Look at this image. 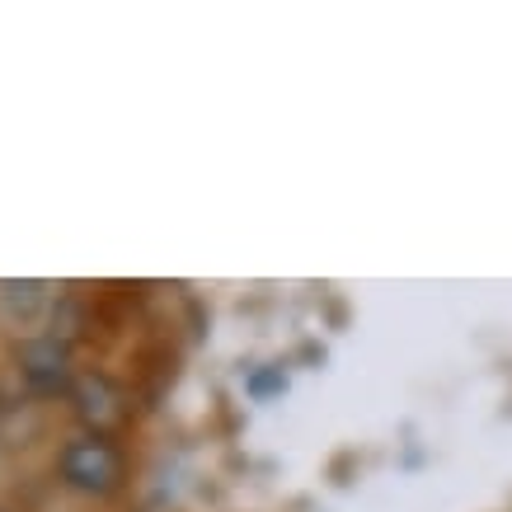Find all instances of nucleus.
I'll return each instance as SVG.
<instances>
[{
    "instance_id": "nucleus-3",
    "label": "nucleus",
    "mask_w": 512,
    "mask_h": 512,
    "mask_svg": "<svg viewBox=\"0 0 512 512\" xmlns=\"http://www.w3.org/2000/svg\"><path fill=\"white\" fill-rule=\"evenodd\" d=\"M24 362H29V376H33V381L52 386V381L62 376V367H66V353L52 339H47V343H33V348H24Z\"/></svg>"
},
{
    "instance_id": "nucleus-4",
    "label": "nucleus",
    "mask_w": 512,
    "mask_h": 512,
    "mask_svg": "<svg viewBox=\"0 0 512 512\" xmlns=\"http://www.w3.org/2000/svg\"><path fill=\"white\" fill-rule=\"evenodd\" d=\"M0 301L15 315H33V306L43 301V282H5V287H0Z\"/></svg>"
},
{
    "instance_id": "nucleus-2",
    "label": "nucleus",
    "mask_w": 512,
    "mask_h": 512,
    "mask_svg": "<svg viewBox=\"0 0 512 512\" xmlns=\"http://www.w3.org/2000/svg\"><path fill=\"white\" fill-rule=\"evenodd\" d=\"M76 400H80V414L94 423V433L109 428V423H118V414H123V409H118L123 400H118V390H113L104 376H85L76 386Z\"/></svg>"
},
{
    "instance_id": "nucleus-1",
    "label": "nucleus",
    "mask_w": 512,
    "mask_h": 512,
    "mask_svg": "<svg viewBox=\"0 0 512 512\" xmlns=\"http://www.w3.org/2000/svg\"><path fill=\"white\" fill-rule=\"evenodd\" d=\"M123 475V461L104 433H85L76 442H66L62 451V480L80 494H109Z\"/></svg>"
}]
</instances>
